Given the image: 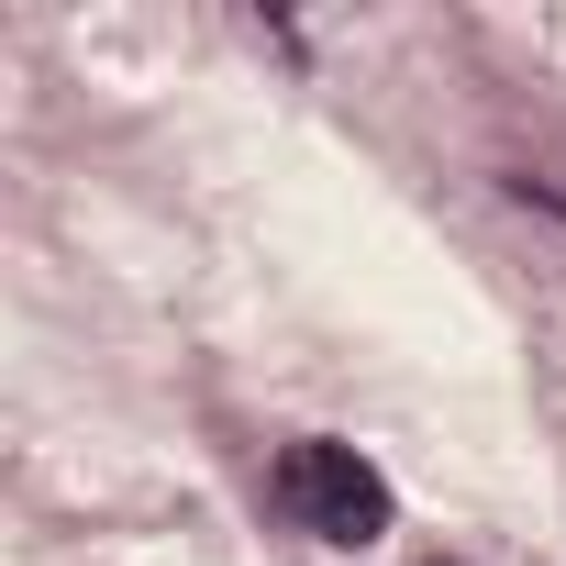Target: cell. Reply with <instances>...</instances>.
Wrapping results in <instances>:
<instances>
[{
    "label": "cell",
    "mask_w": 566,
    "mask_h": 566,
    "mask_svg": "<svg viewBox=\"0 0 566 566\" xmlns=\"http://www.w3.org/2000/svg\"><path fill=\"white\" fill-rule=\"evenodd\" d=\"M266 500L290 511L312 544H378L389 533V478L356 455V444H334V433H301V444H277V467H266Z\"/></svg>",
    "instance_id": "1"
}]
</instances>
